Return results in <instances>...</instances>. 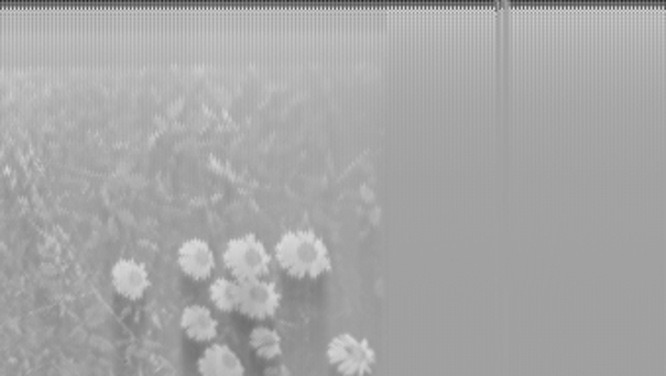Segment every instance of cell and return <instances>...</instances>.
I'll return each instance as SVG.
<instances>
[{
	"mask_svg": "<svg viewBox=\"0 0 666 376\" xmlns=\"http://www.w3.org/2000/svg\"><path fill=\"white\" fill-rule=\"evenodd\" d=\"M197 373L199 376H244L247 367L230 345L212 341L197 358Z\"/></svg>",
	"mask_w": 666,
	"mask_h": 376,
	"instance_id": "cell-7",
	"label": "cell"
},
{
	"mask_svg": "<svg viewBox=\"0 0 666 376\" xmlns=\"http://www.w3.org/2000/svg\"><path fill=\"white\" fill-rule=\"evenodd\" d=\"M222 263L237 280L262 278L272 267V253L256 233H242L227 242L222 250Z\"/></svg>",
	"mask_w": 666,
	"mask_h": 376,
	"instance_id": "cell-2",
	"label": "cell"
},
{
	"mask_svg": "<svg viewBox=\"0 0 666 376\" xmlns=\"http://www.w3.org/2000/svg\"><path fill=\"white\" fill-rule=\"evenodd\" d=\"M110 283L117 295L127 300H140L152 285L146 265L132 257H120L110 267Z\"/></svg>",
	"mask_w": 666,
	"mask_h": 376,
	"instance_id": "cell-5",
	"label": "cell"
},
{
	"mask_svg": "<svg viewBox=\"0 0 666 376\" xmlns=\"http://www.w3.org/2000/svg\"><path fill=\"white\" fill-rule=\"evenodd\" d=\"M210 302L220 312H237L240 300V280L237 278L219 277L209 285Z\"/></svg>",
	"mask_w": 666,
	"mask_h": 376,
	"instance_id": "cell-10",
	"label": "cell"
},
{
	"mask_svg": "<svg viewBox=\"0 0 666 376\" xmlns=\"http://www.w3.org/2000/svg\"><path fill=\"white\" fill-rule=\"evenodd\" d=\"M217 265L215 251L203 237H189L177 250V267L193 280H207Z\"/></svg>",
	"mask_w": 666,
	"mask_h": 376,
	"instance_id": "cell-6",
	"label": "cell"
},
{
	"mask_svg": "<svg viewBox=\"0 0 666 376\" xmlns=\"http://www.w3.org/2000/svg\"><path fill=\"white\" fill-rule=\"evenodd\" d=\"M274 257L295 278H319L332 269L329 245L313 230L282 233L275 243Z\"/></svg>",
	"mask_w": 666,
	"mask_h": 376,
	"instance_id": "cell-1",
	"label": "cell"
},
{
	"mask_svg": "<svg viewBox=\"0 0 666 376\" xmlns=\"http://www.w3.org/2000/svg\"><path fill=\"white\" fill-rule=\"evenodd\" d=\"M248 343H250V347L256 353L258 357L264 358V361H274V358L282 357V335L270 325H256L248 335Z\"/></svg>",
	"mask_w": 666,
	"mask_h": 376,
	"instance_id": "cell-9",
	"label": "cell"
},
{
	"mask_svg": "<svg viewBox=\"0 0 666 376\" xmlns=\"http://www.w3.org/2000/svg\"><path fill=\"white\" fill-rule=\"evenodd\" d=\"M330 367L342 376H368L378 363V353L370 341L354 333H337L327 345Z\"/></svg>",
	"mask_w": 666,
	"mask_h": 376,
	"instance_id": "cell-3",
	"label": "cell"
},
{
	"mask_svg": "<svg viewBox=\"0 0 666 376\" xmlns=\"http://www.w3.org/2000/svg\"><path fill=\"white\" fill-rule=\"evenodd\" d=\"M179 325H182L183 333L187 335V340L195 341V343L209 345L219 335V320L207 306H185L179 316Z\"/></svg>",
	"mask_w": 666,
	"mask_h": 376,
	"instance_id": "cell-8",
	"label": "cell"
},
{
	"mask_svg": "<svg viewBox=\"0 0 666 376\" xmlns=\"http://www.w3.org/2000/svg\"><path fill=\"white\" fill-rule=\"evenodd\" d=\"M282 306V292L274 283H268L264 278H250L240 280V300H238V313L244 318L265 322L274 318Z\"/></svg>",
	"mask_w": 666,
	"mask_h": 376,
	"instance_id": "cell-4",
	"label": "cell"
}]
</instances>
